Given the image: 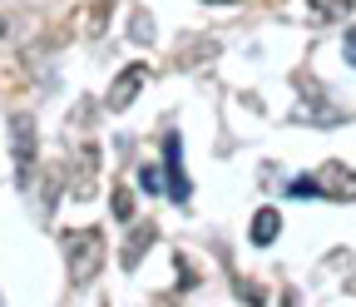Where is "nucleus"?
Here are the masks:
<instances>
[{"label":"nucleus","mask_w":356,"mask_h":307,"mask_svg":"<svg viewBox=\"0 0 356 307\" xmlns=\"http://www.w3.org/2000/svg\"><path fill=\"white\" fill-rule=\"evenodd\" d=\"M60 253H65V268L74 288H89L104 268V233L99 228H65L60 233Z\"/></svg>","instance_id":"1"},{"label":"nucleus","mask_w":356,"mask_h":307,"mask_svg":"<svg viewBox=\"0 0 356 307\" xmlns=\"http://www.w3.org/2000/svg\"><path fill=\"white\" fill-rule=\"evenodd\" d=\"M10 159H15V179L30 184L35 179V164H40V134H35V119L30 114L10 119Z\"/></svg>","instance_id":"2"},{"label":"nucleus","mask_w":356,"mask_h":307,"mask_svg":"<svg viewBox=\"0 0 356 307\" xmlns=\"http://www.w3.org/2000/svg\"><path fill=\"white\" fill-rule=\"evenodd\" d=\"M163 194L173 198V203H188V194H193V184H188V173H184V139L173 134H163Z\"/></svg>","instance_id":"3"},{"label":"nucleus","mask_w":356,"mask_h":307,"mask_svg":"<svg viewBox=\"0 0 356 307\" xmlns=\"http://www.w3.org/2000/svg\"><path fill=\"white\" fill-rule=\"evenodd\" d=\"M317 189H322V198L356 203V168H351V164H341V159L322 164V168H317Z\"/></svg>","instance_id":"4"},{"label":"nucleus","mask_w":356,"mask_h":307,"mask_svg":"<svg viewBox=\"0 0 356 307\" xmlns=\"http://www.w3.org/2000/svg\"><path fill=\"white\" fill-rule=\"evenodd\" d=\"M149 84V65H124L119 74H114V84H109V95H104V109H129L134 100H139V90Z\"/></svg>","instance_id":"5"},{"label":"nucleus","mask_w":356,"mask_h":307,"mask_svg":"<svg viewBox=\"0 0 356 307\" xmlns=\"http://www.w3.org/2000/svg\"><path fill=\"white\" fill-rule=\"evenodd\" d=\"M297 95H302L297 119H312V124H341V119H346V109L327 104V100H322V84H312L307 74H297Z\"/></svg>","instance_id":"6"},{"label":"nucleus","mask_w":356,"mask_h":307,"mask_svg":"<svg viewBox=\"0 0 356 307\" xmlns=\"http://www.w3.org/2000/svg\"><path fill=\"white\" fill-rule=\"evenodd\" d=\"M277 233H282V213H277V208H257V213H252V228H248L252 248H273Z\"/></svg>","instance_id":"7"},{"label":"nucleus","mask_w":356,"mask_h":307,"mask_svg":"<svg viewBox=\"0 0 356 307\" xmlns=\"http://www.w3.org/2000/svg\"><path fill=\"white\" fill-rule=\"evenodd\" d=\"M154 223H144V228H134L129 233V243H124V268L134 273V268H139V262H144V253H149V243H154Z\"/></svg>","instance_id":"8"},{"label":"nucleus","mask_w":356,"mask_h":307,"mask_svg":"<svg viewBox=\"0 0 356 307\" xmlns=\"http://www.w3.org/2000/svg\"><path fill=\"white\" fill-rule=\"evenodd\" d=\"M154 35H159V25H154V15L139 6V10L129 15V40H134L139 50H149V45H154Z\"/></svg>","instance_id":"9"},{"label":"nucleus","mask_w":356,"mask_h":307,"mask_svg":"<svg viewBox=\"0 0 356 307\" xmlns=\"http://www.w3.org/2000/svg\"><path fill=\"white\" fill-rule=\"evenodd\" d=\"M213 55H218V40H213V35H193V40H188V50L178 55V65L188 70V65H203V60H213Z\"/></svg>","instance_id":"10"},{"label":"nucleus","mask_w":356,"mask_h":307,"mask_svg":"<svg viewBox=\"0 0 356 307\" xmlns=\"http://www.w3.org/2000/svg\"><path fill=\"white\" fill-rule=\"evenodd\" d=\"M307 10L317 20H346L356 10V0H307Z\"/></svg>","instance_id":"11"},{"label":"nucleus","mask_w":356,"mask_h":307,"mask_svg":"<svg viewBox=\"0 0 356 307\" xmlns=\"http://www.w3.org/2000/svg\"><path fill=\"white\" fill-rule=\"evenodd\" d=\"M109 10H114L109 0H99V6H89V15H84V35H89V40H99V35L109 30Z\"/></svg>","instance_id":"12"},{"label":"nucleus","mask_w":356,"mask_h":307,"mask_svg":"<svg viewBox=\"0 0 356 307\" xmlns=\"http://www.w3.org/2000/svg\"><path fill=\"white\" fill-rule=\"evenodd\" d=\"M95 164H99V149L84 144V149H79V179H74V194H79V198L89 194V173H95Z\"/></svg>","instance_id":"13"},{"label":"nucleus","mask_w":356,"mask_h":307,"mask_svg":"<svg viewBox=\"0 0 356 307\" xmlns=\"http://www.w3.org/2000/svg\"><path fill=\"white\" fill-rule=\"evenodd\" d=\"M109 203H114V218H119V223H134V189H129V184H119Z\"/></svg>","instance_id":"14"},{"label":"nucleus","mask_w":356,"mask_h":307,"mask_svg":"<svg viewBox=\"0 0 356 307\" xmlns=\"http://www.w3.org/2000/svg\"><path fill=\"white\" fill-rule=\"evenodd\" d=\"M139 189H144V194H163V189H168V184H163V164H144V168H139Z\"/></svg>","instance_id":"15"},{"label":"nucleus","mask_w":356,"mask_h":307,"mask_svg":"<svg viewBox=\"0 0 356 307\" xmlns=\"http://www.w3.org/2000/svg\"><path fill=\"white\" fill-rule=\"evenodd\" d=\"M287 194H292V198H322L317 179H292V184H287Z\"/></svg>","instance_id":"16"},{"label":"nucleus","mask_w":356,"mask_h":307,"mask_svg":"<svg viewBox=\"0 0 356 307\" xmlns=\"http://www.w3.org/2000/svg\"><path fill=\"white\" fill-rule=\"evenodd\" d=\"M341 55H346V65L356 70V30H346V40H341Z\"/></svg>","instance_id":"17"},{"label":"nucleus","mask_w":356,"mask_h":307,"mask_svg":"<svg viewBox=\"0 0 356 307\" xmlns=\"http://www.w3.org/2000/svg\"><path fill=\"white\" fill-rule=\"evenodd\" d=\"M282 307H302V302H297V292H282Z\"/></svg>","instance_id":"18"},{"label":"nucleus","mask_w":356,"mask_h":307,"mask_svg":"<svg viewBox=\"0 0 356 307\" xmlns=\"http://www.w3.org/2000/svg\"><path fill=\"white\" fill-rule=\"evenodd\" d=\"M208 6H233V0H208Z\"/></svg>","instance_id":"19"},{"label":"nucleus","mask_w":356,"mask_h":307,"mask_svg":"<svg viewBox=\"0 0 356 307\" xmlns=\"http://www.w3.org/2000/svg\"><path fill=\"white\" fill-rule=\"evenodd\" d=\"M351 292H356V278H351Z\"/></svg>","instance_id":"20"}]
</instances>
